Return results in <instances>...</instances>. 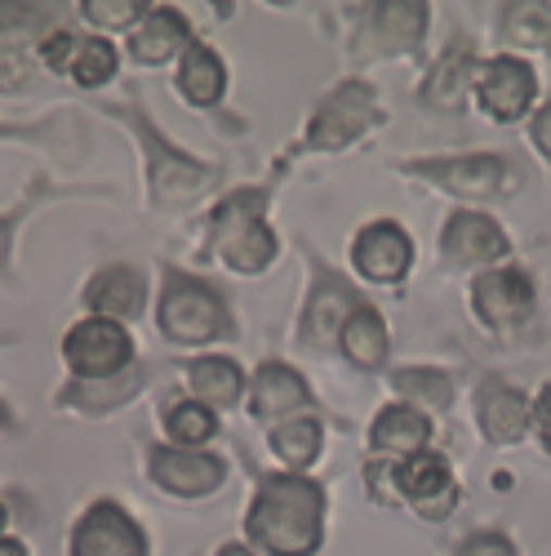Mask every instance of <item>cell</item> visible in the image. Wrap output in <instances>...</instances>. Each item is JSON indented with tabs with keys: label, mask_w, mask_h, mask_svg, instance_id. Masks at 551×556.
Segmentation results:
<instances>
[{
	"label": "cell",
	"mask_w": 551,
	"mask_h": 556,
	"mask_svg": "<svg viewBox=\"0 0 551 556\" xmlns=\"http://www.w3.org/2000/svg\"><path fill=\"white\" fill-rule=\"evenodd\" d=\"M245 534L267 556H311L325 534V490L298 472L262 477L245 513Z\"/></svg>",
	"instance_id": "obj_1"
},
{
	"label": "cell",
	"mask_w": 551,
	"mask_h": 556,
	"mask_svg": "<svg viewBox=\"0 0 551 556\" xmlns=\"http://www.w3.org/2000/svg\"><path fill=\"white\" fill-rule=\"evenodd\" d=\"M120 59H116V45H107L103 36H80V50H76V63H72V80L85 85V89H99L116 76Z\"/></svg>",
	"instance_id": "obj_30"
},
{
	"label": "cell",
	"mask_w": 551,
	"mask_h": 556,
	"mask_svg": "<svg viewBox=\"0 0 551 556\" xmlns=\"http://www.w3.org/2000/svg\"><path fill=\"white\" fill-rule=\"evenodd\" d=\"M188 388H192V401L209 409H232L245 392V375L232 356H201L188 365Z\"/></svg>",
	"instance_id": "obj_24"
},
{
	"label": "cell",
	"mask_w": 551,
	"mask_h": 556,
	"mask_svg": "<svg viewBox=\"0 0 551 556\" xmlns=\"http://www.w3.org/2000/svg\"><path fill=\"white\" fill-rule=\"evenodd\" d=\"M453 556H521V552L502 530H472L463 543H458Z\"/></svg>",
	"instance_id": "obj_33"
},
{
	"label": "cell",
	"mask_w": 551,
	"mask_h": 556,
	"mask_svg": "<svg viewBox=\"0 0 551 556\" xmlns=\"http://www.w3.org/2000/svg\"><path fill=\"white\" fill-rule=\"evenodd\" d=\"M427 441H432V419H427L423 409L405 405V401L379 409V419L370 424V445H374V454L396 458V463H400V458H413V454H423Z\"/></svg>",
	"instance_id": "obj_21"
},
{
	"label": "cell",
	"mask_w": 551,
	"mask_h": 556,
	"mask_svg": "<svg viewBox=\"0 0 551 556\" xmlns=\"http://www.w3.org/2000/svg\"><path fill=\"white\" fill-rule=\"evenodd\" d=\"M205 258H218L241 276H258L276 258V231L267 223V188H241L222 197L218 210L209 214V237H205Z\"/></svg>",
	"instance_id": "obj_2"
},
{
	"label": "cell",
	"mask_w": 551,
	"mask_h": 556,
	"mask_svg": "<svg viewBox=\"0 0 551 556\" xmlns=\"http://www.w3.org/2000/svg\"><path fill=\"white\" fill-rule=\"evenodd\" d=\"M178 94L192 108H218L227 94V67L218 59V50H209L205 40H192V50L178 59Z\"/></svg>",
	"instance_id": "obj_23"
},
{
	"label": "cell",
	"mask_w": 551,
	"mask_h": 556,
	"mask_svg": "<svg viewBox=\"0 0 551 556\" xmlns=\"http://www.w3.org/2000/svg\"><path fill=\"white\" fill-rule=\"evenodd\" d=\"M472 94H476V108L494 125H516L538 103V72L521 54H494V59H485L476 67Z\"/></svg>",
	"instance_id": "obj_8"
},
{
	"label": "cell",
	"mask_w": 551,
	"mask_h": 556,
	"mask_svg": "<svg viewBox=\"0 0 551 556\" xmlns=\"http://www.w3.org/2000/svg\"><path fill=\"white\" fill-rule=\"evenodd\" d=\"M72 556H148V534L120 503H89L72 526Z\"/></svg>",
	"instance_id": "obj_11"
},
{
	"label": "cell",
	"mask_w": 551,
	"mask_h": 556,
	"mask_svg": "<svg viewBox=\"0 0 551 556\" xmlns=\"http://www.w3.org/2000/svg\"><path fill=\"white\" fill-rule=\"evenodd\" d=\"M192 50V27L174 5H152L148 18L129 31V59L138 63H169Z\"/></svg>",
	"instance_id": "obj_20"
},
{
	"label": "cell",
	"mask_w": 551,
	"mask_h": 556,
	"mask_svg": "<svg viewBox=\"0 0 551 556\" xmlns=\"http://www.w3.org/2000/svg\"><path fill=\"white\" fill-rule=\"evenodd\" d=\"M392 388L405 396V405L423 409V414H445L449 401H453V379L445 375V369H432V365L396 369V375H392Z\"/></svg>",
	"instance_id": "obj_28"
},
{
	"label": "cell",
	"mask_w": 551,
	"mask_h": 556,
	"mask_svg": "<svg viewBox=\"0 0 551 556\" xmlns=\"http://www.w3.org/2000/svg\"><path fill=\"white\" fill-rule=\"evenodd\" d=\"M529 143L538 148V156L551 165V99L534 112V121H529Z\"/></svg>",
	"instance_id": "obj_34"
},
{
	"label": "cell",
	"mask_w": 551,
	"mask_h": 556,
	"mask_svg": "<svg viewBox=\"0 0 551 556\" xmlns=\"http://www.w3.org/2000/svg\"><path fill=\"white\" fill-rule=\"evenodd\" d=\"M76 50H80V36L76 31H50V36L40 40V63L50 67V72H59V76H67L72 63H76Z\"/></svg>",
	"instance_id": "obj_32"
},
{
	"label": "cell",
	"mask_w": 551,
	"mask_h": 556,
	"mask_svg": "<svg viewBox=\"0 0 551 556\" xmlns=\"http://www.w3.org/2000/svg\"><path fill=\"white\" fill-rule=\"evenodd\" d=\"M148 0H85L80 5V14L89 18V23H99V27H107V31H129V27H138L148 18Z\"/></svg>",
	"instance_id": "obj_31"
},
{
	"label": "cell",
	"mask_w": 551,
	"mask_h": 556,
	"mask_svg": "<svg viewBox=\"0 0 551 556\" xmlns=\"http://www.w3.org/2000/svg\"><path fill=\"white\" fill-rule=\"evenodd\" d=\"M360 307V294L338 281L330 271H316V290L307 299V312H303V339L311 348H330L338 334H343V320Z\"/></svg>",
	"instance_id": "obj_19"
},
{
	"label": "cell",
	"mask_w": 551,
	"mask_h": 556,
	"mask_svg": "<svg viewBox=\"0 0 551 556\" xmlns=\"http://www.w3.org/2000/svg\"><path fill=\"white\" fill-rule=\"evenodd\" d=\"M432 10L427 5H409V0H392V5H370L360 18V45L370 54H409L423 40Z\"/></svg>",
	"instance_id": "obj_16"
},
{
	"label": "cell",
	"mask_w": 551,
	"mask_h": 556,
	"mask_svg": "<svg viewBox=\"0 0 551 556\" xmlns=\"http://www.w3.org/2000/svg\"><path fill=\"white\" fill-rule=\"evenodd\" d=\"M392 481H396V498L409 503L423 521H440L458 507V481L449 472V463L440 454H432V450L413 454V458H400Z\"/></svg>",
	"instance_id": "obj_12"
},
{
	"label": "cell",
	"mask_w": 551,
	"mask_h": 556,
	"mask_svg": "<svg viewBox=\"0 0 551 556\" xmlns=\"http://www.w3.org/2000/svg\"><path fill=\"white\" fill-rule=\"evenodd\" d=\"M476 428L489 445H521L534 428V401L508 379L489 375L476 388Z\"/></svg>",
	"instance_id": "obj_15"
},
{
	"label": "cell",
	"mask_w": 551,
	"mask_h": 556,
	"mask_svg": "<svg viewBox=\"0 0 551 556\" xmlns=\"http://www.w3.org/2000/svg\"><path fill=\"white\" fill-rule=\"evenodd\" d=\"M63 361L80 383L120 379L129 369V361H133V339H129V330L120 326V320L85 316L63 339Z\"/></svg>",
	"instance_id": "obj_7"
},
{
	"label": "cell",
	"mask_w": 551,
	"mask_h": 556,
	"mask_svg": "<svg viewBox=\"0 0 551 556\" xmlns=\"http://www.w3.org/2000/svg\"><path fill=\"white\" fill-rule=\"evenodd\" d=\"M338 348H343V356H347L356 369H379V365L387 361V320H383L370 303H360V307L343 320Z\"/></svg>",
	"instance_id": "obj_25"
},
{
	"label": "cell",
	"mask_w": 551,
	"mask_h": 556,
	"mask_svg": "<svg viewBox=\"0 0 551 556\" xmlns=\"http://www.w3.org/2000/svg\"><path fill=\"white\" fill-rule=\"evenodd\" d=\"M156 326L178 348H201V343H214V339H232V330H236L222 294L214 286H205L201 276H188L178 267H165Z\"/></svg>",
	"instance_id": "obj_3"
},
{
	"label": "cell",
	"mask_w": 551,
	"mask_h": 556,
	"mask_svg": "<svg viewBox=\"0 0 551 556\" xmlns=\"http://www.w3.org/2000/svg\"><path fill=\"white\" fill-rule=\"evenodd\" d=\"M534 432H538L542 445L551 450V383H542V392L534 396Z\"/></svg>",
	"instance_id": "obj_35"
},
{
	"label": "cell",
	"mask_w": 551,
	"mask_h": 556,
	"mask_svg": "<svg viewBox=\"0 0 551 556\" xmlns=\"http://www.w3.org/2000/svg\"><path fill=\"white\" fill-rule=\"evenodd\" d=\"M218 556H254V552H249L245 543H222V547H218Z\"/></svg>",
	"instance_id": "obj_38"
},
{
	"label": "cell",
	"mask_w": 551,
	"mask_h": 556,
	"mask_svg": "<svg viewBox=\"0 0 551 556\" xmlns=\"http://www.w3.org/2000/svg\"><path fill=\"white\" fill-rule=\"evenodd\" d=\"M165 432L182 445V450H201L214 432H218V419H214V409L201 405V401H174L165 409Z\"/></svg>",
	"instance_id": "obj_29"
},
{
	"label": "cell",
	"mask_w": 551,
	"mask_h": 556,
	"mask_svg": "<svg viewBox=\"0 0 551 556\" xmlns=\"http://www.w3.org/2000/svg\"><path fill=\"white\" fill-rule=\"evenodd\" d=\"M129 125L138 129V143H143V152H148V182H152V201L161 210H178V205L196 201L209 182L218 178L214 165H201L192 156H182L174 143H165L143 112H133Z\"/></svg>",
	"instance_id": "obj_6"
},
{
	"label": "cell",
	"mask_w": 551,
	"mask_h": 556,
	"mask_svg": "<svg viewBox=\"0 0 551 556\" xmlns=\"http://www.w3.org/2000/svg\"><path fill=\"white\" fill-rule=\"evenodd\" d=\"M10 237H14V218H0V267L10 258Z\"/></svg>",
	"instance_id": "obj_36"
},
{
	"label": "cell",
	"mask_w": 551,
	"mask_h": 556,
	"mask_svg": "<svg viewBox=\"0 0 551 556\" xmlns=\"http://www.w3.org/2000/svg\"><path fill=\"white\" fill-rule=\"evenodd\" d=\"M383 121V103L374 94V85L364 80H343L334 94L316 108V116L303 129V152H343L351 148L364 129H374Z\"/></svg>",
	"instance_id": "obj_5"
},
{
	"label": "cell",
	"mask_w": 551,
	"mask_h": 556,
	"mask_svg": "<svg viewBox=\"0 0 551 556\" xmlns=\"http://www.w3.org/2000/svg\"><path fill=\"white\" fill-rule=\"evenodd\" d=\"M311 405V388L303 383L298 369H290L285 361H262L258 375L249 383V409L254 419L271 424V419H294V414H307Z\"/></svg>",
	"instance_id": "obj_17"
},
{
	"label": "cell",
	"mask_w": 551,
	"mask_h": 556,
	"mask_svg": "<svg viewBox=\"0 0 551 556\" xmlns=\"http://www.w3.org/2000/svg\"><path fill=\"white\" fill-rule=\"evenodd\" d=\"M0 530H5V507H0Z\"/></svg>",
	"instance_id": "obj_39"
},
{
	"label": "cell",
	"mask_w": 551,
	"mask_h": 556,
	"mask_svg": "<svg viewBox=\"0 0 551 556\" xmlns=\"http://www.w3.org/2000/svg\"><path fill=\"white\" fill-rule=\"evenodd\" d=\"M476 67H480L476 45L467 36H453L445 45V54L436 59V67L427 72V80H423V103L436 108V112H458L467 99L472 80H476Z\"/></svg>",
	"instance_id": "obj_18"
},
{
	"label": "cell",
	"mask_w": 551,
	"mask_h": 556,
	"mask_svg": "<svg viewBox=\"0 0 551 556\" xmlns=\"http://www.w3.org/2000/svg\"><path fill=\"white\" fill-rule=\"evenodd\" d=\"M351 267L356 276H364L370 286H396L413 267V241L396 218H379L364 223L351 241Z\"/></svg>",
	"instance_id": "obj_13"
},
{
	"label": "cell",
	"mask_w": 551,
	"mask_h": 556,
	"mask_svg": "<svg viewBox=\"0 0 551 556\" xmlns=\"http://www.w3.org/2000/svg\"><path fill=\"white\" fill-rule=\"evenodd\" d=\"M320 441H325V428H320V419H311V414H294V419L276 424L271 432V454L285 463V468H311V463L320 458Z\"/></svg>",
	"instance_id": "obj_27"
},
{
	"label": "cell",
	"mask_w": 551,
	"mask_h": 556,
	"mask_svg": "<svg viewBox=\"0 0 551 556\" xmlns=\"http://www.w3.org/2000/svg\"><path fill=\"white\" fill-rule=\"evenodd\" d=\"M143 276L133 267L116 263V267H103L94 281L85 286V307L89 316H107V320H133L143 312Z\"/></svg>",
	"instance_id": "obj_22"
},
{
	"label": "cell",
	"mask_w": 551,
	"mask_h": 556,
	"mask_svg": "<svg viewBox=\"0 0 551 556\" xmlns=\"http://www.w3.org/2000/svg\"><path fill=\"white\" fill-rule=\"evenodd\" d=\"M538 290H534V276L516 263H502L489 267L472 281V312L485 330L494 334H516L525 320L534 316Z\"/></svg>",
	"instance_id": "obj_9"
},
{
	"label": "cell",
	"mask_w": 551,
	"mask_h": 556,
	"mask_svg": "<svg viewBox=\"0 0 551 556\" xmlns=\"http://www.w3.org/2000/svg\"><path fill=\"white\" fill-rule=\"evenodd\" d=\"M512 254V241H508V231H502L489 214L480 210H458L445 218L440 227V263L449 271H489V267H502Z\"/></svg>",
	"instance_id": "obj_10"
},
{
	"label": "cell",
	"mask_w": 551,
	"mask_h": 556,
	"mask_svg": "<svg viewBox=\"0 0 551 556\" xmlns=\"http://www.w3.org/2000/svg\"><path fill=\"white\" fill-rule=\"evenodd\" d=\"M400 174H413L432 182L436 192L458 197V201H494L508 197L512 188V161L502 152H463V156H427V161H409Z\"/></svg>",
	"instance_id": "obj_4"
},
{
	"label": "cell",
	"mask_w": 551,
	"mask_h": 556,
	"mask_svg": "<svg viewBox=\"0 0 551 556\" xmlns=\"http://www.w3.org/2000/svg\"><path fill=\"white\" fill-rule=\"evenodd\" d=\"M148 472L161 490L178 498H205L227 481V463L205 450H182V445H156L148 454Z\"/></svg>",
	"instance_id": "obj_14"
},
{
	"label": "cell",
	"mask_w": 551,
	"mask_h": 556,
	"mask_svg": "<svg viewBox=\"0 0 551 556\" xmlns=\"http://www.w3.org/2000/svg\"><path fill=\"white\" fill-rule=\"evenodd\" d=\"M0 556H27V547L14 543V539H0Z\"/></svg>",
	"instance_id": "obj_37"
},
{
	"label": "cell",
	"mask_w": 551,
	"mask_h": 556,
	"mask_svg": "<svg viewBox=\"0 0 551 556\" xmlns=\"http://www.w3.org/2000/svg\"><path fill=\"white\" fill-rule=\"evenodd\" d=\"M502 50H551V5H502Z\"/></svg>",
	"instance_id": "obj_26"
}]
</instances>
